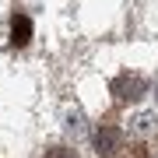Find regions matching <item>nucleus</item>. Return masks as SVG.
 I'll return each instance as SVG.
<instances>
[{
  "label": "nucleus",
  "instance_id": "obj_4",
  "mask_svg": "<svg viewBox=\"0 0 158 158\" xmlns=\"http://www.w3.org/2000/svg\"><path fill=\"white\" fill-rule=\"evenodd\" d=\"M155 123H158V119H155V113H137L134 116V134H151V130H155Z\"/></svg>",
  "mask_w": 158,
  "mask_h": 158
},
{
  "label": "nucleus",
  "instance_id": "obj_3",
  "mask_svg": "<svg viewBox=\"0 0 158 158\" xmlns=\"http://www.w3.org/2000/svg\"><path fill=\"white\" fill-rule=\"evenodd\" d=\"M28 39H32V21L25 14H14L11 18V42L14 46H28Z\"/></svg>",
  "mask_w": 158,
  "mask_h": 158
},
{
  "label": "nucleus",
  "instance_id": "obj_6",
  "mask_svg": "<svg viewBox=\"0 0 158 158\" xmlns=\"http://www.w3.org/2000/svg\"><path fill=\"white\" fill-rule=\"evenodd\" d=\"M42 158H77V155H74L70 148H63V144H56V148H49V151H46Z\"/></svg>",
  "mask_w": 158,
  "mask_h": 158
},
{
  "label": "nucleus",
  "instance_id": "obj_2",
  "mask_svg": "<svg viewBox=\"0 0 158 158\" xmlns=\"http://www.w3.org/2000/svg\"><path fill=\"white\" fill-rule=\"evenodd\" d=\"M91 144H95L98 158H113L119 151V144H123V130H119L116 123H98L95 134H91Z\"/></svg>",
  "mask_w": 158,
  "mask_h": 158
},
{
  "label": "nucleus",
  "instance_id": "obj_1",
  "mask_svg": "<svg viewBox=\"0 0 158 158\" xmlns=\"http://www.w3.org/2000/svg\"><path fill=\"white\" fill-rule=\"evenodd\" d=\"M116 102H123V106H134V102H141L148 95V77L144 74H134V70H123L113 77V85H109Z\"/></svg>",
  "mask_w": 158,
  "mask_h": 158
},
{
  "label": "nucleus",
  "instance_id": "obj_5",
  "mask_svg": "<svg viewBox=\"0 0 158 158\" xmlns=\"http://www.w3.org/2000/svg\"><path fill=\"white\" fill-rule=\"evenodd\" d=\"M119 158H151V151H148V148L141 144V141H137V144H119Z\"/></svg>",
  "mask_w": 158,
  "mask_h": 158
}]
</instances>
